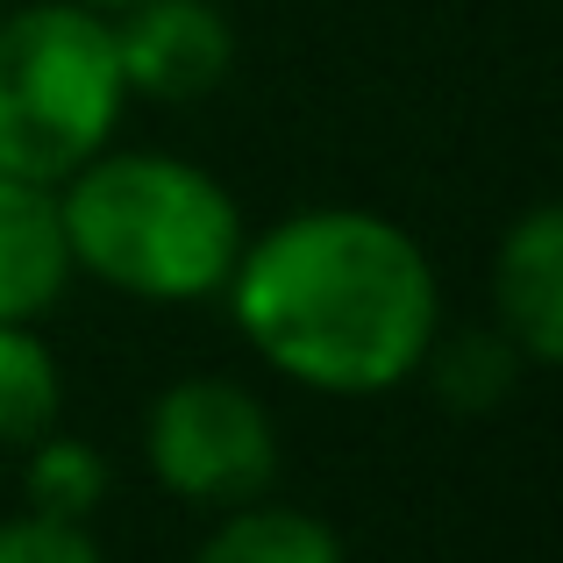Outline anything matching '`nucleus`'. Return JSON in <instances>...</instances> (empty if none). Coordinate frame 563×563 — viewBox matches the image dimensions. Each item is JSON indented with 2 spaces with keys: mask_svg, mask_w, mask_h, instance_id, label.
Instances as JSON below:
<instances>
[{
  "mask_svg": "<svg viewBox=\"0 0 563 563\" xmlns=\"http://www.w3.org/2000/svg\"><path fill=\"white\" fill-rule=\"evenodd\" d=\"M71 286V243L57 186L0 172V321H36Z\"/></svg>",
  "mask_w": 563,
  "mask_h": 563,
  "instance_id": "nucleus-7",
  "label": "nucleus"
},
{
  "mask_svg": "<svg viewBox=\"0 0 563 563\" xmlns=\"http://www.w3.org/2000/svg\"><path fill=\"white\" fill-rule=\"evenodd\" d=\"M114 29V65H122L129 93L151 100H200L229 79L235 36L221 8L207 0H129Z\"/></svg>",
  "mask_w": 563,
  "mask_h": 563,
  "instance_id": "nucleus-5",
  "label": "nucleus"
},
{
  "mask_svg": "<svg viewBox=\"0 0 563 563\" xmlns=\"http://www.w3.org/2000/svg\"><path fill=\"white\" fill-rule=\"evenodd\" d=\"M65 407L57 357L29 321H0V442H36Z\"/></svg>",
  "mask_w": 563,
  "mask_h": 563,
  "instance_id": "nucleus-9",
  "label": "nucleus"
},
{
  "mask_svg": "<svg viewBox=\"0 0 563 563\" xmlns=\"http://www.w3.org/2000/svg\"><path fill=\"white\" fill-rule=\"evenodd\" d=\"M493 300H499V321H507L499 335L528 364L563 357V214L550 200H536L507 229L493 264Z\"/></svg>",
  "mask_w": 563,
  "mask_h": 563,
  "instance_id": "nucleus-6",
  "label": "nucleus"
},
{
  "mask_svg": "<svg viewBox=\"0 0 563 563\" xmlns=\"http://www.w3.org/2000/svg\"><path fill=\"white\" fill-rule=\"evenodd\" d=\"M79 8H93V14H122L129 0H79Z\"/></svg>",
  "mask_w": 563,
  "mask_h": 563,
  "instance_id": "nucleus-12",
  "label": "nucleus"
},
{
  "mask_svg": "<svg viewBox=\"0 0 563 563\" xmlns=\"http://www.w3.org/2000/svg\"><path fill=\"white\" fill-rule=\"evenodd\" d=\"M192 563H343V536L329 521L300 507H264V499H243L229 507V521L200 542Z\"/></svg>",
  "mask_w": 563,
  "mask_h": 563,
  "instance_id": "nucleus-8",
  "label": "nucleus"
},
{
  "mask_svg": "<svg viewBox=\"0 0 563 563\" xmlns=\"http://www.w3.org/2000/svg\"><path fill=\"white\" fill-rule=\"evenodd\" d=\"M0 563H100L86 521H57V514L29 507L22 521H0Z\"/></svg>",
  "mask_w": 563,
  "mask_h": 563,
  "instance_id": "nucleus-11",
  "label": "nucleus"
},
{
  "mask_svg": "<svg viewBox=\"0 0 563 563\" xmlns=\"http://www.w3.org/2000/svg\"><path fill=\"white\" fill-rule=\"evenodd\" d=\"M143 456L192 507H243V499H264L278 478V428L243 385L179 378L151 399Z\"/></svg>",
  "mask_w": 563,
  "mask_h": 563,
  "instance_id": "nucleus-4",
  "label": "nucleus"
},
{
  "mask_svg": "<svg viewBox=\"0 0 563 563\" xmlns=\"http://www.w3.org/2000/svg\"><path fill=\"white\" fill-rule=\"evenodd\" d=\"M108 493V464H100L93 442H71V435H51L43 428L29 442V507L36 514H57V521H86Z\"/></svg>",
  "mask_w": 563,
  "mask_h": 563,
  "instance_id": "nucleus-10",
  "label": "nucleus"
},
{
  "mask_svg": "<svg viewBox=\"0 0 563 563\" xmlns=\"http://www.w3.org/2000/svg\"><path fill=\"white\" fill-rule=\"evenodd\" d=\"M122 65L108 14L36 0L0 14V172L65 186L122 122Z\"/></svg>",
  "mask_w": 563,
  "mask_h": 563,
  "instance_id": "nucleus-3",
  "label": "nucleus"
},
{
  "mask_svg": "<svg viewBox=\"0 0 563 563\" xmlns=\"http://www.w3.org/2000/svg\"><path fill=\"white\" fill-rule=\"evenodd\" d=\"M57 214L71 272L136 300H207L243 250L235 192L165 151H93L57 186Z\"/></svg>",
  "mask_w": 563,
  "mask_h": 563,
  "instance_id": "nucleus-2",
  "label": "nucleus"
},
{
  "mask_svg": "<svg viewBox=\"0 0 563 563\" xmlns=\"http://www.w3.org/2000/svg\"><path fill=\"white\" fill-rule=\"evenodd\" d=\"M229 314L272 372L307 393L372 399L413 378L435 350V264L372 207H300L235 250Z\"/></svg>",
  "mask_w": 563,
  "mask_h": 563,
  "instance_id": "nucleus-1",
  "label": "nucleus"
}]
</instances>
